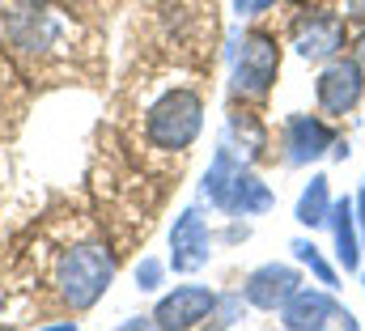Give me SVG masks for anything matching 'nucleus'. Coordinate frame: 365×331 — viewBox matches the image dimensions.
<instances>
[{"label": "nucleus", "instance_id": "nucleus-7", "mask_svg": "<svg viewBox=\"0 0 365 331\" xmlns=\"http://www.w3.org/2000/svg\"><path fill=\"white\" fill-rule=\"evenodd\" d=\"M336 145V132L319 119V115H289L284 119V162L306 166L314 158H323Z\"/></svg>", "mask_w": 365, "mask_h": 331}, {"label": "nucleus", "instance_id": "nucleus-9", "mask_svg": "<svg viewBox=\"0 0 365 331\" xmlns=\"http://www.w3.org/2000/svg\"><path fill=\"white\" fill-rule=\"evenodd\" d=\"M297 289H302L297 268H289V263H264V268H255V272L247 276L242 297H247L251 306H259V310H280Z\"/></svg>", "mask_w": 365, "mask_h": 331}, {"label": "nucleus", "instance_id": "nucleus-10", "mask_svg": "<svg viewBox=\"0 0 365 331\" xmlns=\"http://www.w3.org/2000/svg\"><path fill=\"white\" fill-rule=\"evenodd\" d=\"M293 47L302 60H336V51L344 47V21L331 13H310L297 21Z\"/></svg>", "mask_w": 365, "mask_h": 331}, {"label": "nucleus", "instance_id": "nucleus-11", "mask_svg": "<svg viewBox=\"0 0 365 331\" xmlns=\"http://www.w3.org/2000/svg\"><path fill=\"white\" fill-rule=\"evenodd\" d=\"M331 234H336V259L344 272H357L361 268V238H357V217H353V200H340L331 204Z\"/></svg>", "mask_w": 365, "mask_h": 331}, {"label": "nucleus", "instance_id": "nucleus-2", "mask_svg": "<svg viewBox=\"0 0 365 331\" xmlns=\"http://www.w3.org/2000/svg\"><path fill=\"white\" fill-rule=\"evenodd\" d=\"M204 128V102L200 93L191 89H170L145 119V136L153 149H166V153H182Z\"/></svg>", "mask_w": 365, "mask_h": 331}, {"label": "nucleus", "instance_id": "nucleus-12", "mask_svg": "<svg viewBox=\"0 0 365 331\" xmlns=\"http://www.w3.org/2000/svg\"><path fill=\"white\" fill-rule=\"evenodd\" d=\"M225 132H230V141H234V145H225V149H238L247 162L264 158V149H268V128L259 123V115H251V111H242V115H230Z\"/></svg>", "mask_w": 365, "mask_h": 331}, {"label": "nucleus", "instance_id": "nucleus-1", "mask_svg": "<svg viewBox=\"0 0 365 331\" xmlns=\"http://www.w3.org/2000/svg\"><path fill=\"white\" fill-rule=\"evenodd\" d=\"M115 280V259L106 247H73L60 255L56 263V285H60V297L73 306V310H90L93 302L110 289Z\"/></svg>", "mask_w": 365, "mask_h": 331}, {"label": "nucleus", "instance_id": "nucleus-3", "mask_svg": "<svg viewBox=\"0 0 365 331\" xmlns=\"http://www.w3.org/2000/svg\"><path fill=\"white\" fill-rule=\"evenodd\" d=\"M276 73H280V47H276V39L264 34V30H251L242 39V56L234 60L230 89L238 98H264L276 85Z\"/></svg>", "mask_w": 365, "mask_h": 331}, {"label": "nucleus", "instance_id": "nucleus-14", "mask_svg": "<svg viewBox=\"0 0 365 331\" xmlns=\"http://www.w3.org/2000/svg\"><path fill=\"white\" fill-rule=\"evenodd\" d=\"M302 225H323L327 217H331V191H327V178L323 174H314L310 178V187L302 191V200H297V213H293Z\"/></svg>", "mask_w": 365, "mask_h": 331}, {"label": "nucleus", "instance_id": "nucleus-5", "mask_svg": "<svg viewBox=\"0 0 365 331\" xmlns=\"http://www.w3.org/2000/svg\"><path fill=\"white\" fill-rule=\"evenodd\" d=\"M365 93V68L357 60H331L319 81H314V98H319V111L323 115H344L361 102Z\"/></svg>", "mask_w": 365, "mask_h": 331}, {"label": "nucleus", "instance_id": "nucleus-8", "mask_svg": "<svg viewBox=\"0 0 365 331\" xmlns=\"http://www.w3.org/2000/svg\"><path fill=\"white\" fill-rule=\"evenodd\" d=\"M208 255H212L208 221L195 208H187L170 230V263H175V272H195V268L208 263Z\"/></svg>", "mask_w": 365, "mask_h": 331}, {"label": "nucleus", "instance_id": "nucleus-18", "mask_svg": "<svg viewBox=\"0 0 365 331\" xmlns=\"http://www.w3.org/2000/svg\"><path fill=\"white\" fill-rule=\"evenodd\" d=\"M276 0H255V9H251V13H264V9H272Z\"/></svg>", "mask_w": 365, "mask_h": 331}, {"label": "nucleus", "instance_id": "nucleus-13", "mask_svg": "<svg viewBox=\"0 0 365 331\" xmlns=\"http://www.w3.org/2000/svg\"><path fill=\"white\" fill-rule=\"evenodd\" d=\"M272 204H276V195L268 191V183H259L251 170H238V178H234V191H230V208H225V213L255 217V213H268Z\"/></svg>", "mask_w": 365, "mask_h": 331}, {"label": "nucleus", "instance_id": "nucleus-15", "mask_svg": "<svg viewBox=\"0 0 365 331\" xmlns=\"http://www.w3.org/2000/svg\"><path fill=\"white\" fill-rule=\"evenodd\" d=\"M289 250H293V259H297V263H306V268L314 272V280H319L323 289H331V293L340 289V276H336V268L323 259V250L314 247L310 238H293V243H289Z\"/></svg>", "mask_w": 365, "mask_h": 331}, {"label": "nucleus", "instance_id": "nucleus-4", "mask_svg": "<svg viewBox=\"0 0 365 331\" xmlns=\"http://www.w3.org/2000/svg\"><path fill=\"white\" fill-rule=\"evenodd\" d=\"M280 323L289 331H319V327L357 331L353 310L340 306V302L331 297V289H297V293L280 306Z\"/></svg>", "mask_w": 365, "mask_h": 331}, {"label": "nucleus", "instance_id": "nucleus-17", "mask_svg": "<svg viewBox=\"0 0 365 331\" xmlns=\"http://www.w3.org/2000/svg\"><path fill=\"white\" fill-rule=\"evenodd\" d=\"M230 4H234V13H242V17H247V13L255 9V0H230Z\"/></svg>", "mask_w": 365, "mask_h": 331}, {"label": "nucleus", "instance_id": "nucleus-16", "mask_svg": "<svg viewBox=\"0 0 365 331\" xmlns=\"http://www.w3.org/2000/svg\"><path fill=\"white\" fill-rule=\"evenodd\" d=\"M136 285H140V289H158V285H162V263H158V259H140Z\"/></svg>", "mask_w": 365, "mask_h": 331}, {"label": "nucleus", "instance_id": "nucleus-6", "mask_svg": "<svg viewBox=\"0 0 365 331\" xmlns=\"http://www.w3.org/2000/svg\"><path fill=\"white\" fill-rule=\"evenodd\" d=\"M217 315V293L204 285H182L175 293H166L153 310V327L182 331V327H200Z\"/></svg>", "mask_w": 365, "mask_h": 331}, {"label": "nucleus", "instance_id": "nucleus-19", "mask_svg": "<svg viewBox=\"0 0 365 331\" xmlns=\"http://www.w3.org/2000/svg\"><path fill=\"white\" fill-rule=\"evenodd\" d=\"M361 213H365V195H361ZM361 221H365V217H361Z\"/></svg>", "mask_w": 365, "mask_h": 331}]
</instances>
